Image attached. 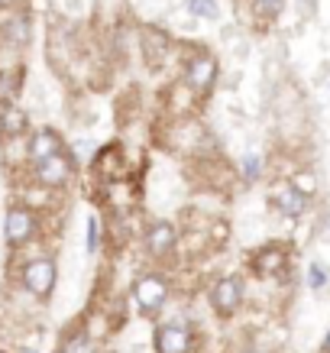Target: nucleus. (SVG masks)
I'll return each mask as SVG.
<instances>
[{
  "mask_svg": "<svg viewBox=\"0 0 330 353\" xmlns=\"http://www.w3.org/2000/svg\"><path fill=\"white\" fill-rule=\"evenodd\" d=\"M175 243V230L169 224H156L149 230V250L152 253H169V246Z\"/></svg>",
  "mask_w": 330,
  "mask_h": 353,
  "instance_id": "nucleus-9",
  "label": "nucleus"
},
{
  "mask_svg": "<svg viewBox=\"0 0 330 353\" xmlns=\"http://www.w3.org/2000/svg\"><path fill=\"white\" fill-rule=\"evenodd\" d=\"M282 263H285V256H282V250H266V253H259V259H256V272H262V276H269V272H276V269H282Z\"/></svg>",
  "mask_w": 330,
  "mask_h": 353,
  "instance_id": "nucleus-11",
  "label": "nucleus"
},
{
  "mask_svg": "<svg viewBox=\"0 0 330 353\" xmlns=\"http://www.w3.org/2000/svg\"><path fill=\"white\" fill-rule=\"evenodd\" d=\"M68 353H91V343H87L85 337H78V341L68 343Z\"/></svg>",
  "mask_w": 330,
  "mask_h": 353,
  "instance_id": "nucleus-17",
  "label": "nucleus"
},
{
  "mask_svg": "<svg viewBox=\"0 0 330 353\" xmlns=\"http://www.w3.org/2000/svg\"><path fill=\"white\" fill-rule=\"evenodd\" d=\"M23 279H26V289H30L32 295H49V292H52V282H55V266L49 259H36V263L26 266Z\"/></svg>",
  "mask_w": 330,
  "mask_h": 353,
  "instance_id": "nucleus-1",
  "label": "nucleus"
},
{
  "mask_svg": "<svg viewBox=\"0 0 330 353\" xmlns=\"http://www.w3.org/2000/svg\"><path fill=\"white\" fill-rule=\"evenodd\" d=\"M3 127H7V133H20V130H26V117L7 108L3 110Z\"/></svg>",
  "mask_w": 330,
  "mask_h": 353,
  "instance_id": "nucleus-13",
  "label": "nucleus"
},
{
  "mask_svg": "<svg viewBox=\"0 0 330 353\" xmlns=\"http://www.w3.org/2000/svg\"><path fill=\"white\" fill-rule=\"evenodd\" d=\"M282 0H259V7H266V10H276Z\"/></svg>",
  "mask_w": 330,
  "mask_h": 353,
  "instance_id": "nucleus-20",
  "label": "nucleus"
},
{
  "mask_svg": "<svg viewBox=\"0 0 330 353\" xmlns=\"http://www.w3.org/2000/svg\"><path fill=\"white\" fill-rule=\"evenodd\" d=\"M214 75H217V62H214L211 55H198L192 65H188V81H192L198 91L214 85Z\"/></svg>",
  "mask_w": 330,
  "mask_h": 353,
  "instance_id": "nucleus-5",
  "label": "nucleus"
},
{
  "mask_svg": "<svg viewBox=\"0 0 330 353\" xmlns=\"http://www.w3.org/2000/svg\"><path fill=\"white\" fill-rule=\"evenodd\" d=\"M30 234H32V214L23 211V208H13L7 214V240L10 243H23V240H30Z\"/></svg>",
  "mask_w": 330,
  "mask_h": 353,
  "instance_id": "nucleus-6",
  "label": "nucleus"
},
{
  "mask_svg": "<svg viewBox=\"0 0 330 353\" xmlns=\"http://www.w3.org/2000/svg\"><path fill=\"white\" fill-rule=\"evenodd\" d=\"M30 152L36 156V159H52V156H59L62 152V143H59V137L55 133H49V130H43V133H36V139H32Z\"/></svg>",
  "mask_w": 330,
  "mask_h": 353,
  "instance_id": "nucleus-8",
  "label": "nucleus"
},
{
  "mask_svg": "<svg viewBox=\"0 0 330 353\" xmlns=\"http://www.w3.org/2000/svg\"><path fill=\"white\" fill-rule=\"evenodd\" d=\"M36 175H39V182H49V185H62L68 175H72V162L65 159L62 152L59 156H52V159H43L39 162V169H36Z\"/></svg>",
  "mask_w": 330,
  "mask_h": 353,
  "instance_id": "nucleus-4",
  "label": "nucleus"
},
{
  "mask_svg": "<svg viewBox=\"0 0 330 353\" xmlns=\"http://www.w3.org/2000/svg\"><path fill=\"white\" fill-rule=\"evenodd\" d=\"M26 36H30L26 23H23V20H13V26H10V39H13V43H26Z\"/></svg>",
  "mask_w": 330,
  "mask_h": 353,
  "instance_id": "nucleus-15",
  "label": "nucleus"
},
{
  "mask_svg": "<svg viewBox=\"0 0 330 353\" xmlns=\"http://www.w3.org/2000/svg\"><path fill=\"white\" fill-rule=\"evenodd\" d=\"M240 305V282L236 279H224V282H217V289H214V308L217 311H234Z\"/></svg>",
  "mask_w": 330,
  "mask_h": 353,
  "instance_id": "nucleus-7",
  "label": "nucleus"
},
{
  "mask_svg": "<svg viewBox=\"0 0 330 353\" xmlns=\"http://www.w3.org/2000/svg\"><path fill=\"white\" fill-rule=\"evenodd\" d=\"M291 188H295L298 194H314L318 182H314V175H311V172H301V175H295V182H291Z\"/></svg>",
  "mask_w": 330,
  "mask_h": 353,
  "instance_id": "nucleus-14",
  "label": "nucleus"
},
{
  "mask_svg": "<svg viewBox=\"0 0 330 353\" xmlns=\"http://www.w3.org/2000/svg\"><path fill=\"white\" fill-rule=\"evenodd\" d=\"M87 246H91V250L97 246V221H94V217L87 221Z\"/></svg>",
  "mask_w": 330,
  "mask_h": 353,
  "instance_id": "nucleus-18",
  "label": "nucleus"
},
{
  "mask_svg": "<svg viewBox=\"0 0 330 353\" xmlns=\"http://www.w3.org/2000/svg\"><path fill=\"white\" fill-rule=\"evenodd\" d=\"M276 201H278V208H282L285 214H291V217H298L301 211H305V194H298L295 188H288V192H278Z\"/></svg>",
  "mask_w": 330,
  "mask_h": 353,
  "instance_id": "nucleus-10",
  "label": "nucleus"
},
{
  "mask_svg": "<svg viewBox=\"0 0 330 353\" xmlns=\"http://www.w3.org/2000/svg\"><path fill=\"white\" fill-rule=\"evenodd\" d=\"M327 353H330V337H327Z\"/></svg>",
  "mask_w": 330,
  "mask_h": 353,
  "instance_id": "nucleus-21",
  "label": "nucleus"
},
{
  "mask_svg": "<svg viewBox=\"0 0 330 353\" xmlns=\"http://www.w3.org/2000/svg\"><path fill=\"white\" fill-rule=\"evenodd\" d=\"M259 172V162L256 159H246V175H256Z\"/></svg>",
  "mask_w": 330,
  "mask_h": 353,
  "instance_id": "nucleus-19",
  "label": "nucleus"
},
{
  "mask_svg": "<svg viewBox=\"0 0 330 353\" xmlns=\"http://www.w3.org/2000/svg\"><path fill=\"white\" fill-rule=\"evenodd\" d=\"M165 295H169V289H165V282H162L159 276H146L136 282V301L143 308L156 311L162 301H165Z\"/></svg>",
  "mask_w": 330,
  "mask_h": 353,
  "instance_id": "nucleus-3",
  "label": "nucleus"
},
{
  "mask_svg": "<svg viewBox=\"0 0 330 353\" xmlns=\"http://www.w3.org/2000/svg\"><path fill=\"white\" fill-rule=\"evenodd\" d=\"M188 10L194 13V17H207V20H217V3L214 0H188Z\"/></svg>",
  "mask_w": 330,
  "mask_h": 353,
  "instance_id": "nucleus-12",
  "label": "nucleus"
},
{
  "mask_svg": "<svg viewBox=\"0 0 330 353\" xmlns=\"http://www.w3.org/2000/svg\"><path fill=\"white\" fill-rule=\"evenodd\" d=\"M188 343H192V334H188L185 324H165L159 331V337H156L159 353H185Z\"/></svg>",
  "mask_w": 330,
  "mask_h": 353,
  "instance_id": "nucleus-2",
  "label": "nucleus"
},
{
  "mask_svg": "<svg viewBox=\"0 0 330 353\" xmlns=\"http://www.w3.org/2000/svg\"><path fill=\"white\" fill-rule=\"evenodd\" d=\"M324 282H327V272H324L320 266H311V285H314V289H320Z\"/></svg>",
  "mask_w": 330,
  "mask_h": 353,
  "instance_id": "nucleus-16",
  "label": "nucleus"
}]
</instances>
